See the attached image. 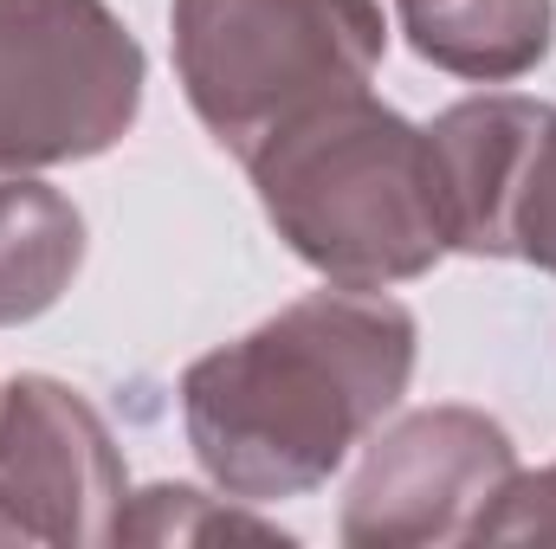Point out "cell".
Returning <instances> with one entry per match:
<instances>
[{"instance_id":"obj_9","label":"cell","mask_w":556,"mask_h":549,"mask_svg":"<svg viewBox=\"0 0 556 549\" xmlns=\"http://www.w3.org/2000/svg\"><path fill=\"white\" fill-rule=\"evenodd\" d=\"M85 266V214L46 181H0V330L46 317Z\"/></svg>"},{"instance_id":"obj_12","label":"cell","mask_w":556,"mask_h":549,"mask_svg":"<svg viewBox=\"0 0 556 549\" xmlns=\"http://www.w3.org/2000/svg\"><path fill=\"white\" fill-rule=\"evenodd\" d=\"M0 544H20V537H13V524H7V511H0Z\"/></svg>"},{"instance_id":"obj_5","label":"cell","mask_w":556,"mask_h":549,"mask_svg":"<svg viewBox=\"0 0 556 549\" xmlns=\"http://www.w3.org/2000/svg\"><path fill=\"white\" fill-rule=\"evenodd\" d=\"M518 478V446L485 408H415L363 452L337 537L350 549L472 544L479 518Z\"/></svg>"},{"instance_id":"obj_2","label":"cell","mask_w":556,"mask_h":549,"mask_svg":"<svg viewBox=\"0 0 556 549\" xmlns=\"http://www.w3.org/2000/svg\"><path fill=\"white\" fill-rule=\"evenodd\" d=\"M247 175L273 233L343 291L408 284L453 253L433 142L369 85L278 124L247 155Z\"/></svg>"},{"instance_id":"obj_8","label":"cell","mask_w":556,"mask_h":549,"mask_svg":"<svg viewBox=\"0 0 556 549\" xmlns=\"http://www.w3.org/2000/svg\"><path fill=\"white\" fill-rule=\"evenodd\" d=\"M402 33L433 72L511 85L556 46V0H395Z\"/></svg>"},{"instance_id":"obj_4","label":"cell","mask_w":556,"mask_h":549,"mask_svg":"<svg viewBox=\"0 0 556 549\" xmlns=\"http://www.w3.org/2000/svg\"><path fill=\"white\" fill-rule=\"evenodd\" d=\"M142 78L149 59L111 0H0V175L117 149Z\"/></svg>"},{"instance_id":"obj_10","label":"cell","mask_w":556,"mask_h":549,"mask_svg":"<svg viewBox=\"0 0 556 549\" xmlns=\"http://www.w3.org/2000/svg\"><path fill=\"white\" fill-rule=\"evenodd\" d=\"M227 537H260V544H291L278 524L233 511L194 485H149L130 491L124 518H117V544H227Z\"/></svg>"},{"instance_id":"obj_11","label":"cell","mask_w":556,"mask_h":549,"mask_svg":"<svg viewBox=\"0 0 556 549\" xmlns=\"http://www.w3.org/2000/svg\"><path fill=\"white\" fill-rule=\"evenodd\" d=\"M472 544H556V465L518 472L498 505L479 518Z\"/></svg>"},{"instance_id":"obj_3","label":"cell","mask_w":556,"mask_h":549,"mask_svg":"<svg viewBox=\"0 0 556 549\" xmlns=\"http://www.w3.org/2000/svg\"><path fill=\"white\" fill-rule=\"evenodd\" d=\"M168 33L188 111L240 162L311 104L363 91L389 52L376 0H175Z\"/></svg>"},{"instance_id":"obj_6","label":"cell","mask_w":556,"mask_h":549,"mask_svg":"<svg viewBox=\"0 0 556 549\" xmlns=\"http://www.w3.org/2000/svg\"><path fill=\"white\" fill-rule=\"evenodd\" d=\"M446 246L472 259H525L556 278V104L485 91L433 124Z\"/></svg>"},{"instance_id":"obj_7","label":"cell","mask_w":556,"mask_h":549,"mask_svg":"<svg viewBox=\"0 0 556 549\" xmlns=\"http://www.w3.org/2000/svg\"><path fill=\"white\" fill-rule=\"evenodd\" d=\"M130 505L124 452L78 388L13 375L0 388V511L20 544H117Z\"/></svg>"},{"instance_id":"obj_1","label":"cell","mask_w":556,"mask_h":549,"mask_svg":"<svg viewBox=\"0 0 556 549\" xmlns=\"http://www.w3.org/2000/svg\"><path fill=\"white\" fill-rule=\"evenodd\" d=\"M415 349L408 304L343 284L311 291L181 369V433L227 498H304L395 413Z\"/></svg>"}]
</instances>
